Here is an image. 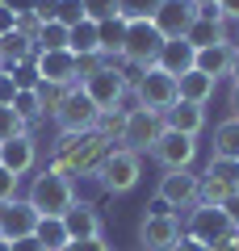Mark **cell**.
I'll return each instance as SVG.
<instances>
[{"mask_svg":"<svg viewBox=\"0 0 239 251\" xmlns=\"http://www.w3.org/2000/svg\"><path fill=\"white\" fill-rule=\"evenodd\" d=\"M84 4V17L89 21H109V17H118V0H80Z\"/></svg>","mask_w":239,"mask_h":251,"instance_id":"obj_34","label":"cell"},{"mask_svg":"<svg viewBox=\"0 0 239 251\" xmlns=\"http://www.w3.org/2000/svg\"><path fill=\"white\" fill-rule=\"evenodd\" d=\"M55 17H59V0H34V21L38 25H46Z\"/></svg>","mask_w":239,"mask_h":251,"instance_id":"obj_39","label":"cell"},{"mask_svg":"<svg viewBox=\"0 0 239 251\" xmlns=\"http://www.w3.org/2000/svg\"><path fill=\"white\" fill-rule=\"evenodd\" d=\"M71 88H76V84H71ZM71 88H63V84H38V88H34V97H38V113H42V117H55V113H59V109H63V100H67V92Z\"/></svg>","mask_w":239,"mask_h":251,"instance_id":"obj_28","label":"cell"},{"mask_svg":"<svg viewBox=\"0 0 239 251\" xmlns=\"http://www.w3.org/2000/svg\"><path fill=\"white\" fill-rule=\"evenodd\" d=\"M197 17H202V13L193 9V0H164L159 13H155V29L164 38H185Z\"/></svg>","mask_w":239,"mask_h":251,"instance_id":"obj_14","label":"cell"},{"mask_svg":"<svg viewBox=\"0 0 239 251\" xmlns=\"http://www.w3.org/2000/svg\"><path fill=\"white\" fill-rule=\"evenodd\" d=\"M34 163H38V143H34V134H17V138H9V143H0V168H9L13 176H26V172H34Z\"/></svg>","mask_w":239,"mask_h":251,"instance_id":"obj_18","label":"cell"},{"mask_svg":"<svg viewBox=\"0 0 239 251\" xmlns=\"http://www.w3.org/2000/svg\"><path fill=\"white\" fill-rule=\"evenodd\" d=\"M164 113H151V109H130L126 113V130H122V147L134 155H147L151 147L164 138Z\"/></svg>","mask_w":239,"mask_h":251,"instance_id":"obj_10","label":"cell"},{"mask_svg":"<svg viewBox=\"0 0 239 251\" xmlns=\"http://www.w3.org/2000/svg\"><path fill=\"white\" fill-rule=\"evenodd\" d=\"M164 0H118V17L122 21H155Z\"/></svg>","mask_w":239,"mask_h":251,"instance_id":"obj_29","label":"cell"},{"mask_svg":"<svg viewBox=\"0 0 239 251\" xmlns=\"http://www.w3.org/2000/svg\"><path fill=\"white\" fill-rule=\"evenodd\" d=\"M227 230H235V226H231V218L222 214V205H202V201H197V205L185 214V234L197 239V243H206V247L218 243Z\"/></svg>","mask_w":239,"mask_h":251,"instance_id":"obj_12","label":"cell"},{"mask_svg":"<svg viewBox=\"0 0 239 251\" xmlns=\"http://www.w3.org/2000/svg\"><path fill=\"white\" fill-rule=\"evenodd\" d=\"M164 126H168V130H177V134L197 138V134L206 130V105H189V100H177V105L164 113Z\"/></svg>","mask_w":239,"mask_h":251,"instance_id":"obj_20","label":"cell"},{"mask_svg":"<svg viewBox=\"0 0 239 251\" xmlns=\"http://www.w3.org/2000/svg\"><path fill=\"white\" fill-rule=\"evenodd\" d=\"M193 9L197 13H210V9H218V0H193Z\"/></svg>","mask_w":239,"mask_h":251,"instance_id":"obj_52","label":"cell"},{"mask_svg":"<svg viewBox=\"0 0 239 251\" xmlns=\"http://www.w3.org/2000/svg\"><path fill=\"white\" fill-rule=\"evenodd\" d=\"M13 29H17V13H13L9 4L0 0V38H4V34H13Z\"/></svg>","mask_w":239,"mask_h":251,"instance_id":"obj_43","label":"cell"},{"mask_svg":"<svg viewBox=\"0 0 239 251\" xmlns=\"http://www.w3.org/2000/svg\"><path fill=\"white\" fill-rule=\"evenodd\" d=\"M143 180V155L126 151V147H114V151L105 155V163H101L97 172V184L105 188L109 197H126V193H134Z\"/></svg>","mask_w":239,"mask_h":251,"instance_id":"obj_3","label":"cell"},{"mask_svg":"<svg viewBox=\"0 0 239 251\" xmlns=\"http://www.w3.org/2000/svg\"><path fill=\"white\" fill-rule=\"evenodd\" d=\"M197 193H202V180H197L193 168H180V172H164L155 184V201L164 209H193L197 205Z\"/></svg>","mask_w":239,"mask_h":251,"instance_id":"obj_9","label":"cell"},{"mask_svg":"<svg viewBox=\"0 0 239 251\" xmlns=\"http://www.w3.org/2000/svg\"><path fill=\"white\" fill-rule=\"evenodd\" d=\"M222 214H227V218H231V226L239 230V193H235V197L227 201V205H222Z\"/></svg>","mask_w":239,"mask_h":251,"instance_id":"obj_48","label":"cell"},{"mask_svg":"<svg viewBox=\"0 0 239 251\" xmlns=\"http://www.w3.org/2000/svg\"><path fill=\"white\" fill-rule=\"evenodd\" d=\"M0 67H4V63H0Z\"/></svg>","mask_w":239,"mask_h":251,"instance_id":"obj_54","label":"cell"},{"mask_svg":"<svg viewBox=\"0 0 239 251\" xmlns=\"http://www.w3.org/2000/svg\"><path fill=\"white\" fill-rule=\"evenodd\" d=\"M227 80H231V84H239V46L231 50V72H227Z\"/></svg>","mask_w":239,"mask_h":251,"instance_id":"obj_51","label":"cell"},{"mask_svg":"<svg viewBox=\"0 0 239 251\" xmlns=\"http://www.w3.org/2000/svg\"><path fill=\"white\" fill-rule=\"evenodd\" d=\"M126 113H130V109H109V113H101V122H97V134L105 138V143H122Z\"/></svg>","mask_w":239,"mask_h":251,"instance_id":"obj_30","label":"cell"},{"mask_svg":"<svg viewBox=\"0 0 239 251\" xmlns=\"http://www.w3.org/2000/svg\"><path fill=\"white\" fill-rule=\"evenodd\" d=\"M168 42V38L155 29V21H126V46H122V63H130V67H139V72H147V67H155L159 59V46Z\"/></svg>","mask_w":239,"mask_h":251,"instance_id":"obj_5","label":"cell"},{"mask_svg":"<svg viewBox=\"0 0 239 251\" xmlns=\"http://www.w3.org/2000/svg\"><path fill=\"white\" fill-rule=\"evenodd\" d=\"M55 21H59V25H80V21H84V4H80V0H59V17H55Z\"/></svg>","mask_w":239,"mask_h":251,"instance_id":"obj_37","label":"cell"},{"mask_svg":"<svg viewBox=\"0 0 239 251\" xmlns=\"http://www.w3.org/2000/svg\"><path fill=\"white\" fill-rule=\"evenodd\" d=\"M26 201H30V209H34L38 218H63L80 197H76V184H71L67 176H59V172L42 168L34 180H30Z\"/></svg>","mask_w":239,"mask_h":251,"instance_id":"obj_2","label":"cell"},{"mask_svg":"<svg viewBox=\"0 0 239 251\" xmlns=\"http://www.w3.org/2000/svg\"><path fill=\"white\" fill-rule=\"evenodd\" d=\"M34 50H67V25H59V21H46V25L38 29Z\"/></svg>","mask_w":239,"mask_h":251,"instance_id":"obj_31","label":"cell"},{"mask_svg":"<svg viewBox=\"0 0 239 251\" xmlns=\"http://www.w3.org/2000/svg\"><path fill=\"white\" fill-rule=\"evenodd\" d=\"M55 122H59V134H89V130H97L101 109L92 105L89 92L76 84V88L67 92V100H63V109L55 113Z\"/></svg>","mask_w":239,"mask_h":251,"instance_id":"obj_11","label":"cell"},{"mask_svg":"<svg viewBox=\"0 0 239 251\" xmlns=\"http://www.w3.org/2000/svg\"><path fill=\"white\" fill-rule=\"evenodd\" d=\"M109 151H114V143H105L97 130H89V134H59L51 147V163L46 168L76 184V176H97Z\"/></svg>","mask_w":239,"mask_h":251,"instance_id":"obj_1","label":"cell"},{"mask_svg":"<svg viewBox=\"0 0 239 251\" xmlns=\"http://www.w3.org/2000/svg\"><path fill=\"white\" fill-rule=\"evenodd\" d=\"M185 234V222L172 209H151L139 222V251H172V243Z\"/></svg>","mask_w":239,"mask_h":251,"instance_id":"obj_8","label":"cell"},{"mask_svg":"<svg viewBox=\"0 0 239 251\" xmlns=\"http://www.w3.org/2000/svg\"><path fill=\"white\" fill-rule=\"evenodd\" d=\"M67 251H114L105 239H76V243H67Z\"/></svg>","mask_w":239,"mask_h":251,"instance_id":"obj_42","label":"cell"},{"mask_svg":"<svg viewBox=\"0 0 239 251\" xmlns=\"http://www.w3.org/2000/svg\"><path fill=\"white\" fill-rule=\"evenodd\" d=\"M210 251H239V230H227L218 243H210Z\"/></svg>","mask_w":239,"mask_h":251,"instance_id":"obj_44","label":"cell"},{"mask_svg":"<svg viewBox=\"0 0 239 251\" xmlns=\"http://www.w3.org/2000/svg\"><path fill=\"white\" fill-rule=\"evenodd\" d=\"M34 67L46 84H63V88L76 84V54L71 50H34Z\"/></svg>","mask_w":239,"mask_h":251,"instance_id":"obj_16","label":"cell"},{"mask_svg":"<svg viewBox=\"0 0 239 251\" xmlns=\"http://www.w3.org/2000/svg\"><path fill=\"white\" fill-rule=\"evenodd\" d=\"M210 159H231V163H239V122H235V117H227V122L214 126Z\"/></svg>","mask_w":239,"mask_h":251,"instance_id":"obj_22","label":"cell"},{"mask_svg":"<svg viewBox=\"0 0 239 251\" xmlns=\"http://www.w3.org/2000/svg\"><path fill=\"white\" fill-rule=\"evenodd\" d=\"M13 113H17L26 126L38 122V117H42V113H38V97H34V92H17V97H13Z\"/></svg>","mask_w":239,"mask_h":251,"instance_id":"obj_35","label":"cell"},{"mask_svg":"<svg viewBox=\"0 0 239 251\" xmlns=\"http://www.w3.org/2000/svg\"><path fill=\"white\" fill-rule=\"evenodd\" d=\"M17 193H21V176H13L9 168H0V205L17 201Z\"/></svg>","mask_w":239,"mask_h":251,"instance_id":"obj_38","label":"cell"},{"mask_svg":"<svg viewBox=\"0 0 239 251\" xmlns=\"http://www.w3.org/2000/svg\"><path fill=\"white\" fill-rule=\"evenodd\" d=\"M177 88H180V100H189V105H206V100L214 97V88H218V80H210V75H202V72H189V75L177 80Z\"/></svg>","mask_w":239,"mask_h":251,"instance_id":"obj_24","label":"cell"},{"mask_svg":"<svg viewBox=\"0 0 239 251\" xmlns=\"http://www.w3.org/2000/svg\"><path fill=\"white\" fill-rule=\"evenodd\" d=\"M17 97V84H13V72L9 67H0V105H13Z\"/></svg>","mask_w":239,"mask_h":251,"instance_id":"obj_40","label":"cell"},{"mask_svg":"<svg viewBox=\"0 0 239 251\" xmlns=\"http://www.w3.org/2000/svg\"><path fill=\"white\" fill-rule=\"evenodd\" d=\"M9 72H13V84H17V92H34L38 84H42V75H38L34 59H30V63H17V67H9Z\"/></svg>","mask_w":239,"mask_h":251,"instance_id":"obj_32","label":"cell"},{"mask_svg":"<svg viewBox=\"0 0 239 251\" xmlns=\"http://www.w3.org/2000/svg\"><path fill=\"white\" fill-rule=\"evenodd\" d=\"M172 251H210L206 243H197V239H189V234H180L177 243H172Z\"/></svg>","mask_w":239,"mask_h":251,"instance_id":"obj_46","label":"cell"},{"mask_svg":"<svg viewBox=\"0 0 239 251\" xmlns=\"http://www.w3.org/2000/svg\"><path fill=\"white\" fill-rule=\"evenodd\" d=\"M218 13L231 21V25H239V0H218Z\"/></svg>","mask_w":239,"mask_h":251,"instance_id":"obj_45","label":"cell"},{"mask_svg":"<svg viewBox=\"0 0 239 251\" xmlns=\"http://www.w3.org/2000/svg\"><path fill=\"white\" fill-rule=\"evenodd\" d=\"M227 117L239 122V84H231V92H227Z\"/></svg>","mask_w":239,"mask_h":251,"instance_id":"obj_47","label":"cell"},{"mask_svg":"<svg viewBox=\"0 0 239 251\" xmlns=\"http://www.w3.org/2000/svg\"><path fill=\"white\" fill-rule=\"evenodd\" d=\"M105 67V54H76V84H84L89 75H97Z\"/></svg>","mask_w":239,"mask_h":251,"instance_id":"obj_36","label":"cell"},{"mask_svg":"<svg viewBox=\"0 0 239 251\" xmlns=\"http://www.w3.org/2000/svg\"><path fill=\"white\" fill-rule=\"evenodd\" d=\"M97 34H101V54H105L109 63L122 59V46H126V21H122V17H109V21H101V25H97Z\"/></svg>","mask_w":239,"mask_h":251,"instance_id":"obj_26","label":"cell"},{"mask_svg":"<svg viewBox=\"0 0 239 251\" xmlns=\"http://www.w3.org/2000/svg\"><path fill=\"white\" fill-rule=\"evenodd\" d=\"M63 226H67L71 243L76 239H101V214L92 201H76V205L63 214Z\"/></svg>","mask_w":239,"mask_h":251,"instance_id":"obj_19","label":"cell"},{"mask_svg":"<svg viewBox=\"0 0 239 251\" xmlns=\"http://www.w3.org/2000/svg\"><path fill=\"white\" fill-rule=\"evenodd\" d=\"M197 180H202V193H197L202 205H227V201L239 193V163L210 159L206 172H197Z\"/></svg>","mask_w":239,"mask_h":251,"instance_id":"obj_7","label":"cell"},{"mask_svg":"<svg viewBox=\"0 0 239 251\" xmlns=\"http://www.w3.org/2000/svg\"><path fill=\"white\" fill-rule=\"evenodd\" d=\"M151 155H155V163H159L164 172L193 168V159H197V138L177 134V130H164V138H159V143L151 147Z\"/></svg>","mask_w":239,"mask_h":251,"instance_id":"obj_13","label":"cell"},{"mask_svg":"<svg viewBox=\"0 0 239 251\" xmlns=\"http://www.w3.org/2000/svg\"><path fill=\"white\" fill-rule=\"evenodd\" d=\"M13 251H42V243L30 234V239H17V243H13Z\"/></svg>","mask_w":239,"mask_h":251,"instance_id":"obj_50","label":"cell"},{"mask_svg":"<svg viewBox=\"0 0 239 251\" xmlns=\"http://www.w3.org/2000/svg\"><path fill=\"white\" fill-rule=\"evenodd\" d=\"M231 50H235V46H227V42L202 46V50H197V63H193V72L210 75V80H227V72H231Z\"/></svg>","mask_w":239,"mask_h":251,"instance_id":"obj_21","label":"cell"},{"mask_svg":"<svg viewBox=\"0 0 239 251\" xmlns=\"http://www.w3.org/2000/svg\"><path fill=\"white\" fill-rule=\"evenodd\" d=\"M34 239L42 243V251H67L71 234H67V226H63V218H38Z\"/></svg>","mask_w":239,"mask_h":251,"instance_id":"obj_25","label":"cell"},{"mask_svg":"<svg viewBox=\"0 0 239 251\" xmlns=\"http://www.w3.org/2000/svg\"><path fill=\"white\" fill-rule=\"evenodd\" d=\"M0 251H13V243H4V239H0Z\"/></svg>","mask_w":239,"mask_h":251,"instance_id":"obj_53","label":"cell"},{"mask_svg":"<svg viewBox=\"0 0 239 251\" xmlns=\"http://www.w3.org/2000/svg\"><path fill=\"white\" fill-rule=\"evenodd\" d=\"M17 134H26V122L13 113V105H0V143H9Z\"/></svg>","mask_w":239,"mask_h":251,"instance_id":"obj_33","label":"cell"},{"mask_svg":"<svg viewBox=\"0 0 239 251\" xmlns=\"http://www.w3.org/2000/svg\"><path fill=\"white\" fill-rule=\"evenodd\" d=\"M38 29H42V25L34 21V13H26V17H17V34L26 38V42H38Z\"/></svg>","mask_w":239,"mask_h":251,"instance_id":"obj_41","label":"cell"},{"mask_svg":"<svg viewBox=\"0 0 239 251\" xmlns=\"http://www.w3.org/2000/svg\"><path fill=\"white\" fill-rule=\"evenodd\" d=\"M30 59H34V42H26L17 29L0 38V63L4 67H17V63H30Z\"/></svg>","mask_w":239,"mask_h":251,"instance_id":"obj_27","label":"cell"},{"mask_svg":"<svg viewBox=\"0 0 239 251\" xmlns=\"http://www.w3.org/2000/svg\"><path fill=\"white\" fill-rule=\"evenodd\" d=\"M80 88L89 92V100L101 109V113H109V109H122L126 92H130V75H126L118 63H109V59H105V67H101L97 75H89Z\"/></svg>","mask_w":239,"mask_h":251,"instance_id":"obj_6","label":"cell"},{"mask_svg":"<svg viewBox=\"0 0 239 251\" xmlns=\"http://www.w3.org/2000/svg\"><path fill=\"white\" fill-rule=\"evenodd\" d=\"M130 92H134V109H151V113H168L172 105L180 100V88L168 72L159 67H147L130 80Z\"/></svg>","mask_w":239,"mask_h":251,"instance_id":"obj_4","label":"cell"},{"mask_svg":"<svg viewBox=\"0 0 239 251\" xmlns=\"http://www.w3.org/2000/svg\"><path fill=\"white\" fill-rule=\"evenodd\" d=\"M4 4H9V9L17 13V17H26V13H34V0H4Z\"/></svg>","mask_w":239,"mask_h":251,"instance_id":"obj_49","label":"cell"},{"mask_svg":"<svg viewBox=\"0 0 239 251\" xmlns=\"http://www.w3.org/2000/svg\"><path fill=\"white\" fill-rule=\"evenodd\" d=\"M193 63H197V46L189 42V38H168V42L159 46L155 67H159V72H168L172 80H180V75L193 72Z\"/></svg>","mask_w":239,"mask_h":251,"instance_id":"obj_17","label":"cell"},{"mask_svg":"<svg viewBox=\"0 0 239 251\" xmlns=\"http://www.w3.org/2000/svg\"><path fill=\"white\" fill-rule=\"evenodd\" d=\"M38 226V214L30 209L26 197L9 201V205H0V239L4 243H17V239H30Z\"/></svg>","mask_w":239,"mask_h":251,"instance_id":"obj_15","label":"cell"},{"mask_svg":"<svg viewBox=\"0 0 239 251\" xmlns=\"http://www.w3.org/2000/svg\"><path fill=\"white\" fill-rule=\"evenodd\" d=\"M67 50L71 54H101V34H97V21H80V25L67 29Z\"/></svg>","mask_w":239,"mask_h":251,"instance_id":"obj_23","label":"cell"}]
</instances>
